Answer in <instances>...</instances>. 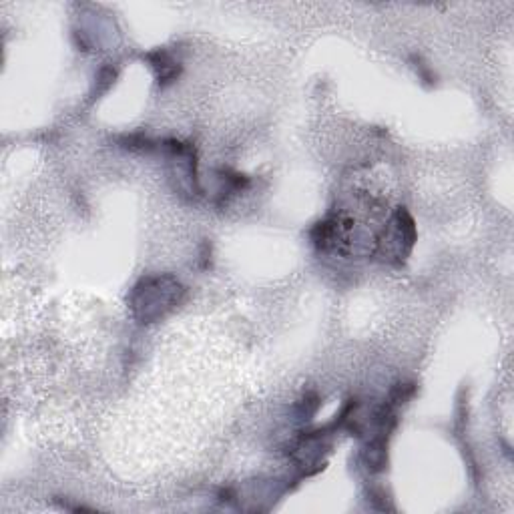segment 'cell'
<instances>
[{
  "label": "cell",
  "instance_id": "obj_1",
  "mask_svg": "<svg viewBox=\"0 0 514 514\" xmlns=\"http://www.w3.org/2000/svg\"><path fill=\"white\" fill-rule=\"evenodd\" d=\"M183 296L185 288L173 276H149L133 288L129 306L141 324H153L175 310Z\"/></svg>",
  "mask_w": 514,
  "mask_h": 514
},
{
  "label": "cell",
  "instance_id": "obj_2",
  "mask_svg": "<svg viewBox=\"0 0 514 514\" xmlns=\"http://www.w3.org/2000/svg\"><path fill=\"white\" fill-rule=\"evenodd\" d=\"M147 59L151 61V67L157 71L159 85H169L179 77V63H175L165 51H155Z\"/></svg>",
  "mask_w": 514,
  "mask_h": 514
}]
</instances>
